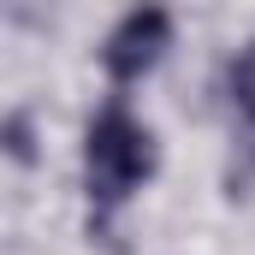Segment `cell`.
<instances>
[{
	"label": "cell",
	"instance_id": "cell-1",
	"mask_svg": "<svg viewBox=\"0 0 255 255\" xmlns=\"http://www.w3.org/2000/svg\"><path fill=\"white\" fill-rule=\"evenodd\" d=\"M83 172H89V202H95V214L119 208V202L154 172V136H148V125H136L119 101H113L107 113H95V125L83 136Z\"/></svg>",
	"mask_w": 255,
	"mask_h": 255
},
{
	"label": "cell",
	"instance_id": "cell-2",
	"mask_svg": "<svg viewBox=\"0 0 255 255\" xmlns=\"http://www.w3.org/2000/svg\"><path fill=\"white\" fill-rule=\"evenodd\" d=\"M166 48H172V12L166 6H136V12H125L113 24V36L101 48V65H107L113 83H136L142 71L160 65Z\"/></svg>",
	"mask_w": 255,
	"mask_h": 255
},
{
	"label": "cell",
	"instance_id": "cell-3",
	"mask_svg": "<svg viewBox=\"0 0 255 255\" xmlns=\"http://www.w3.org/2000/svg\"><path fill=\"white\" fill-rule=\"evenodd\" d=\"M226 83H232L238 125H255V42H250V48H238V60H232V71H226Z\"/></svg>",
	"mask_w": 255,
	"mask_h": 255
},
{
	"label": "cell",
	"instance_id": "cell-4",
	"mask_svg": "<svg viewBox=\"0 0 255 255\" xmlns=\"http://www.w3.org/2000/svg\"><path fill=\"white\" fill-rule=\"evenodd\" d=\"M6 154L18 160V166H36V125H30V113L18 107V113H6Z\"/></svg>",
	"mask_w": 255,
	"mask_h": 255
}]
</instances>
